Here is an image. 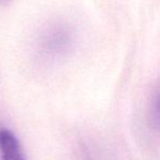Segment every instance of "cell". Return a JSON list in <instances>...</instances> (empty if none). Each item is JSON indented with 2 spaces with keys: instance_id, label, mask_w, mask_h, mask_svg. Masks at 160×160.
Masks as SVG:
<instances>
[{
  "instance_id": "cell-1",
  "label": "cell",
  "mask_w": 160,
  "mask_h": 160,
  "mask_svg": "<svg viewBox=\"0 0 160 160\" xmlns=\"http://www.w3.org/2000/svg\"><path fill=\"white\" fill-rule=\"evenodd\" d=\"M75 36L69 25L55 24L42 34L38 42L40 51L50 57L62 56L69 52L74 46Z\"/></svg>"
},
{
  "instance_id": "cell-2",
  "label": "cell",
  "mask_w": 160,
  "mask_h": 160,
  "mask_svg": "<svg viewBox=\"0 0 160 160\" xmlns=\"http://www.w3.org/2000/svg\"><path fill=\"white\" fill-rule=\"evenodd\" d=\"M0 150L3 160H26L20 142L8 128H0Z\"/></svg>"
},
{
  "instance_id": "cell-3",
  "label": "cell",
  "mask_w": 160,
  "mask_h": 160,
  "mask_svg": "<svg viewBox=\"0 0 160 160\" xmlns=\"http://www.w3.org/2000/svg\"><path fill=\"white\" fill-rule=\"evenodd\" d=\"M148 121L152 130L160 136V80L156 83L148 106Z\"/></svg>"
},
{
  "instance_id": "cell-4",
  "label": "cell",
  "mask_w": 160,
  "mask_h": 160,
  "mask_svg": "<svg viewBox=\"0 0 160 160\" xmlns=\"http://www.w3.org/2000/svg\"><path fill=\"white\" fill-rule=\"evenodd\" d=\"M11 0H0V4H6L8 2H10Z\"/></svg>"
}]
</instances>
